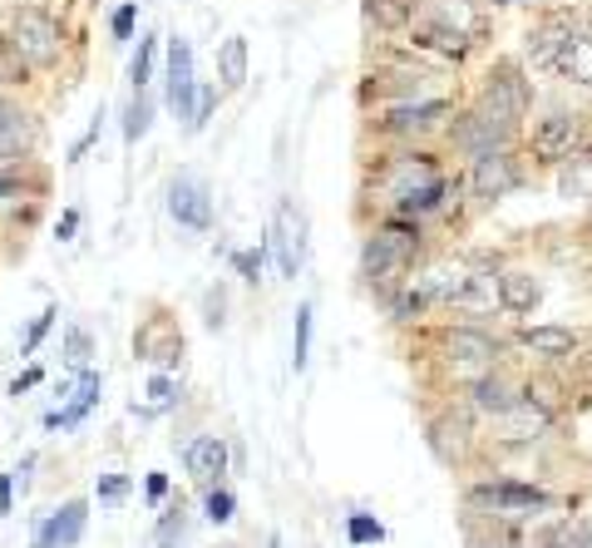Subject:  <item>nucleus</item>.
<instances>
[{
  "label": "nucleus",
  "mask_w": 592,
  "mask_h": 548,
  "mask_svg": "<svg viewBox=\"0 0 592 548\" xmlns=\"http://www.w3.org/2000/svg\"><path fill=\"white\" fill-rule=\"evenodd\" d=\"M420 223L415 217H400L390 213L380 227H370L366 243H360V277L370 282V287L380 292V297H390V292H400L405 282H410L415 262H420Z\"/></svg>",
  "instance_id": "obj_1"
},
{
  "label": "nucleus",
  "mask_w": 592,
  "mask_h": 548,
  "mask_svg": "<svg viewBox=\"0 0 592 548\" xmlns=\"http://www.w3.org/2000/svg\"><path fill=\"white\" fill-rule=\"evenodd\" d=\"M10 50L25 60V70H60L64 60V26L50 16L45 6H16L10 10V26H6Z\"/></svg>",
  "instance_id": "obj_2"
},
{
  "label": "nucleus",
  "mask_w": 592,
  "mask_h": 548,
  "mask_svg": "<svg viewBox=\"0 0 592 548\" xmlns=\"http://www.w3.org/2000/svg\"><path fill=\"white\" fill-rule=\"evenodd\" d=\"M449 119H455V100L435 94V100L386 104L370 119V129H376L380 139H395V144H415V139H430V134H440V129H449Z\"/></svg>",
  "instance_id": "obj_3"
},
{
  "label": "nucleus",
  "mask_w": 592,
  "mask_h": 548,
  "mask_svg": "<svg viewBox=\"0 0 592 548\" xmlns=\"http://www.w3.org/2000/svg\"><path fill=\"white\" fill-rule=\"evenodd\" d=\"M474 104L493 119H509V124H523L533 109V74L523 70L519 60H493V70L479 84Z\"/></svg>",
  "instance_id": "obj_4"
},
{
  "label": "nucleus",
  "mask_w": 592,
  "mask_h": 548,
  "mask_svg": "<svg viewBox=\"0 0 592 548\" xmlns=\"http://www.w3.org/2000/svg\"><path fill=\"white\" fill-rule=\"evenodd\" d=\"M435 179H445V173H440V163H435V153H425V149L386 153V159L376 163V189H380V199H386L390 213L410 199L415 189H425V183H435Z\"/></svg>",
  "instance_id": "obj_5"
},
{
  "label": "nucleus",
  "mask_w": 592,
  "mask_h": 548,
  "mask_svg": "<svg viewBox=\"0 0 592 548\" xmlns=\"http://www.w3.org/2000/svg\"><path fill=\"white\" fill-rule=\"evenodd\" d=\"M583 139H588L583 114H573V109H548L529 129V159L548 163V169H563V163L583 149Z\"/></svg>",
  "instance_id": "obj_6"
},
{
  "label": "nucleus",
  "mask_w": 592,
  "mask_h": 548,
  "mask_svg": "<svg viewBox=\"0 0 592 548\" xmlns=\"http://www.w3.org/2000/svg\"><path fill=\"white\" fill-rule=\"evenodd\" d=\"M440 94V74L430 70V64H390V70L370 74L366 84H360V100H380V104H410V100H435Z\"/></svg>",
  "instance_id": "obj_7"
},
{
  "label": "nucleus",
  "mask_w": 592,
  "mask_h": 548,
  "mask_svg": "<svg viewBox=\"0 0 592 548\" xmlns=\"http://www.w3.org/2000/svg\"><path fill=\"white\" fill-rule=\"evenodd\" d=\"M513 139H519V124L493 119L479 104H469L465 114L449 119V144L465 153V159H484V153H493V149H513Z\"/></svg>",
  "instance_id": "obj_8"
},
{
  "label": "nucleus",
  "mask_w": 592,
  "mask_h": 548,
  "mask_svg": "<svg viewBox=\"0 0 592 548\" xmlns=\"http://www.w3.org/2000/svg\"><path fill=\"white\" fill-rule=\"evenodd\" d=\"M543 489L533 485H513V479H499V485H479L469 489V509L474 514H489V519H503V524H519V519H539V514L548 509Z\"/></svg>",
  "instance_id": "obj_9"
},
{
  "label": "nucleus",
  "mask_w": 592,
  "mask_h": 548,
  "mask_svg": "<svg viewBox=\"0 0 592 548\" xmlns=\"http://www.w3.org/2000/svg\"><path fill=\"white\" fill-rule=\"evenodd\" d=\"M523 189V159L513 149H493L484 159H469V193L479 203H499Z\"/></svg>",
  "instance_id": "obj_10"
},
{
  "label": "nucleus",
  "mask_w": 592,
  "mask_h": 548,
  "mask_svg": "<svg viewBox=\"0 0 592 548\" xmlns=\"http://www.w3.org/2000/svg\"><path fill=\"white\" fill-rule=\"evenodd\" d=\"M573 30H578V20L568 16V10H548V16L533 20L529 35H523V60H529V70L558 74V60H563Z\"/></svg>",
  "instance_id": "obj_11"
},
{
  "label": "nucleus",
  "mask_w": 592,
  "mask_h": 548,
  "mask_svg": "<svg viewBox=\"0 0 592 548\" xmlns=\"http://www.w3.org/2000/svg\"><path fill=\"white\" fill-rule=\"evenodd\" d=\"M169 217L188 233H207L213 227V189H207L203 173L183 169L169 179Z\"/></svg>",
  "instance_id": "obj_12"
},
{
  "label": "nucleus",
  "mask_w": 592,
  "mask_h": 548,
  "mask_svg": "<svg viewBox=\"0 0 592 548\" xmlns=\"http://www.w3.org/2000/svg\"><path fill=\"white\" fill-rule=\"evenodd\" d=\"M272 247H277L282 277H296V272L306 267V213L292 199L277 203V217H272Z\"/></svg>",
  "instance_id": "obj_13"
},
{
  "label": "nucleus",
  "mask_w": 592,
  "mask_h": 548,
  "mask_svg": "<svg viewBox=\"0 0 592 548\" xmlns=\"http://www.w3.org/2000/svg\"><path fill=\"white\" fill-rule=\"evenodd\" d=\"M169 94H163V100H169V109L178 119H188L193 124V104H197V80H193V45L183 35H173L169 40Z\"/></svg>",
  "instance_id": "obj_14"
},
{
  "label": "nucleus",
  "mask_w": 592,
  "mask_h": 548,
  "mask_svg": "<svg viewBox=\"0 0 592 548\" xmlns=\"http://www.w3.org/2000/svg\"><path fill=\"white\" fill-rule=\"evenodd\" d=\"M40 144V124L30 109H20L10 94H0V163L30 159V149Z\"/></svg>",
  "instance_id": "obj_15"
},
{
  "label": "nucleus",
  "mask_w": 592,
  "mask_h": 548,
  "mask_svg": "<svg viewBox=\"0 0 592 548\" xmlns=\"http://www.w3.org/2000/svg\"><path fill=\"white\" fill-rule=\"evenodd\" d=\"M134 351L144 361H159V366H178V356H183V332H178V322L173 316H144L139 322V332H134Z\"/></svg>",
  "instance_id": "obj_16"
},
{
  "label": "nucleus",
  "mask_w": 592,
  "mask_h": 548,
  "mask_svg": "<svg viewBox=\"0 0 592 548\" xmlns=\"http://www.w3.org/2000/svg\"><path fill=\"white\" fill-rule=\"evenodd\" d=\"M84 519H90V504L70 499L54 514H45V524L35 529V548H74L84 539Z\"/></svg>",
  "instance_id": "obj_17"
},
{
  "label": "nucleus",
  "mask_w": 592,
  "mask_h": 548,
  "mask_svg": "<svg viewBox=\"0 0 592 548\" xmlns=\"http://www.w3.org/2000/svg\"><path fill=\"white\" fill-rule=\"evenodd\" d=\"M548 425H553V415H548L543 405H533L529 396H519L509 410H499V440H509V445L543 440Z\"/></svg>",
  "instance_id": "obj_18"
},
{
  "label": "nucleus",
  "mask_w": 592,
  "mask_h": 548,
  "mask_svg": "<svg viewBox=\"0 0 592 548\" xmlns=\"http://www.w3.org/2000/svg\"><path fill=\"white\" fill-rule=\"evenodd\" d=\"M449 361H474V366H493L499 361V336L479 332V326H449L440 336Z\"/></svg>",
  "instance_id": "obj_19"
},
{
  "label": "nucleus",
  "mask_w": 592,
  "mask_h": 548,
  "mask_svg": "<svg viewBox=\"0 0 592 548\" xmlns=\"http://www.w3.org/2000/svg\"><path fill=\"white\" fill-rule=\"evenodd\" d=\"M539 302H543V282L533 272H523V267L499 272V306L509 316H529Z\"/></svg>",
  "instance_id": "obj_20"
},
{
  "label": "nucleus",
  "mask_w": 592,
  "mask_h": 548,
  "mask_svg": "<svg viewBox=\"0 0 592 548\" xmlns=\"http://www.w3.org/2000/svg\"><path fill=\"white\" fill-rule=\"evenodd\" d=\"M183 465H188V475L197 485H213V479L227 475V445L217 440V435H197V440H188V449H183Z\"/></svg>",
  "instance_id": "obj_21"
},
{
  "label": "nucleus",
  "mask_w": 592,
  "mask_h": 548,
  "mask_svg": "<svg viewBox=\"0 0 592 548\" xmlns=\"http://www.w3.org/2000/svg\"><path fill=\"white\" fill-rule=\"evenodd\" d=\"M519 346L533 351V356H543V361H568L578 351V332L573 326H523Z\"/></svg>",
  "instance_id": "obj_22"
},
{
  "label": "nucleus",
  "mask_w": 592,
  "mask_h": 548,
  "mask_svg": "<svg viewBox=\"0 0 592 548\" xmlns=\"http://www.w3.org/2000/svg\"><path fill=\"white\" fill-rule=\"evenodd\" d=\"M247 64H252V54H247V40L243 35H227L223 45H217V80H223L227 94L247 84Z\"/></svg>",
  "instance_id": "obj_23"
},
{
  "label": "nucleus",
  "mask_w": 592,
  "mask_h": 548,
  "mask_svg": "<svg viewBox=\"0 0 592 548\" xmlns=\"http://www.w3.org/2000/svg\"><path fill=\"white\" fill-rule=\"evenodd\" d=\"M558 74H563V80H573V84H583V90H592V35H588V30H573L563 60H558Z\"/></svg>",
  "instance_id": "obj_24"
},
{
  "label": "nucleus",
  "mask_w": 592,
  "mask_h": 548,
  "mask_svg": "<svg viewBox=\"0 0 592 548\" xmlns=\"http://www.w3.org/2000/svg\"><path fill=\"white\" fill-rule=\"evenodd\" d=\"M415 6L420 0H366V20L386 35H405V26L415 20Z\"/></svg>",
  "instance_id": "obj_25"
},
{
  "label": "nucleus",
  "mask_w": 592,
  "mask_h": 548,
  "mask_svg": "<svg viewBox=\"0 0 592 548\" xmlns=\"http://www.w3.org/2000/svg\"><path fill=\"white\" fill-rule=\"evenodd\" d=\"M94 400H99V376H94V371H84L80 390H74V400H70V410H54L45 425H50V430H70V425H80L84 415L94 410Z\"/></svg>",
  "instance_id": "obj_26"
},
{
  "label": "nucleus",
  "mask_w": 592,
  "mask_h": 548,
  "mask_svg": "<svg viewBox=\"0 0 592 548\" xmlns=\"http://www.w3.org/2000/svg\"><path fill=\"white\" fill-rule=\"evenodd\" d=\"M469 400H474L479 410H493V415H499V410H509V405L519 400V390H513L503 376H479L474 386H469Z\"/></svg>",
  "instance_id": "obj_27"
},
{
  "label": "nucleus",
  "mask_w": 592,
  "mask_h": 548,
  "mask_svg": "<svg viewBox=\"0 0 592 548\" xmlns=\"http://www.w3.org/2000/svg\"><path fill=\"white\" fill-rule=\"evenodd\" d=\"M149 124H153V100H149V90H134V104L124 114V144H139L149 134Z\"/></svg>",
  "instance_id": "obj_28"
},
{
  "label": "nucleus",
  "mask_w": 592,
  "mask_h": 548,
  "mask_svg": "<svg viewBox=\"0 0 592 548\" xmlns=\"http://www.w3.org/2000/svg\"><path fill=\"white\" fill-rule=\"evenodd\" d=\"M153 54H159V35H144L134 50V60H129V80H134V90H149L153 84Z\"/></svg>",
  "instance_id": "obj_29"
},
{
  "label": "nucleus",
  "mask_w": 592,
  "mask_h": 548,
  "mask_svg": "<svg viewBox=\"0 0 592 548\" xmlns=\"http://www.w3.org/2000/svg\"><path fill=\"white\" fill-rule=\"evenodd\" d=\"M306 361H312V302L296 306V342H292V366L306 371Z\"/></svg>",
  "instance_id": "obj_30"
},
{
  "label": "nucleus",
  "mask_w": 592,
  "mask_h": 548,
  "mask_svg": "<svg viewBox=\"0 0 592 548\" xmlns=\"http://www.w3.org/2000/svg\"><path fill=\"white\" fill-rule=\"evenodd\" d=\"M346 534H350V544H380V539H386L380 519H370V514H350V519H346Z\"/></svg>",
  "instance_id": "obj_31"
},
{
  "label": "nucleus",
  "mask_w": 592,
  "mask_h": 548,
  "mask_svg": "<svg viewBox=\"0 0 592 548\" xmlns=\"http://www.w3.org/2000/svg\"><path fill=\"white\" fill-rule=\"evenodd\" d=\"M134 26H139V6L134 0H124V6L109 16V30H114V40L124 45V40H134Z\"/></svg>",
  "instance_id": "obj_32"
},
{
  "label": "nucleus",
  "mask_w": 592,
  "mask_h": 548,
  "mask_svg": "<svg viewBox=\"0 0 592 548\" xmlns=\"http://www.w3.org/2000/svg\"><path fill=\"white\" fill-rule=\"evenodd\" d=\"M203 509H207V519H213V524H227V519H233V509H237V499L227 495V489H207Z\"/></svg>",
  "instance_id": "obj_33"
},
{
  "label": "nucleus",
  "mask_w": 592,
  "mask_h": 548,
  "mask_svg": "<svg viewBox=\"0 0 592 548\" xmlns=\"http://www.w3.org/2000/svg\"><path fill=\"white\" fill-rule=\"evenodd\" d=\"M469 548H519V539L513 534H503V529H479V524H469Z\"/></svg>",
  "instance_id": "obj_34"
},
{
  "label": "nucleus",
  "mask_w": 592,
  "mask_h": 548,
  "mask_svg": "<svg viewBox=\"0 0 592 548\" xmlns=\"http://www.w3.org/2000/svg\"><path fill=\"white\" fill-rule=\"evenodd\" d=\"M213 109H217V90H213V84H197V104H193V124H188L193 134L207 124V119H213Z\"/></svg>",
  "instance_id": "obj_35"
},
{
  "label": "nucleus",
  "mask_w": 592,
  "mask_h": 548,
  "mask_svg": "<svg viewBox=\"0 0 592 548\" xmlns=\"http://www.w3.org/2000/svg\"><path fill=\"white\" fill-rule=\"evenodd\" d=\"M90 351H94L90 332H80V326H74L70 342H64V361H70V366H84V361H90Z\"/></svg>",
  "instance_id": "obj_36"
},
{
  "label": "nucleus",
  "mask_w": 592,
  "mask_h": 548,
  "mask_svg": "<svg viewBox=\"0 0 592 548\" xmlns=\"http://www.w3.org/2000/svg\"><path fill=\"white\" fill-rule=\"evenodd\" d=\"M173 390H178V386H173L169 376H153V380H149V396H153V405H149L144 415H153V410H169V405H173Z\"/></svg>",
  "instance_id": "obj_37"
},
{
  "label": "nucleus",
  "mask_w": 592,
  "mask_h": 548,
  "mask_svg": "<svg viewBox=\"0 0 592 548\" xmlns=\"http://www.w3.org/2000/svg\"><path fill=\"white\" fill-rule=\"evenodd\" d=\"M54 316H60V312H54V306H50V312H40V316H35V326H30L25 346H20V351H25V356H35V346L45 342V332H50V326H54Z\"/></svg>",
  "instance_id": "obj_38"
},
{
  "label": "nucleus",
  "mask_w": 592,
  "mask_h": 548,
  "mask_svg": "<svg viewBox=\"0 0 592 548\" xmlns=\"http://www.w3.org/2000/svg\"><path fill=\"white\" fill-rule=\"evenodd\" d=\"M124 495H129V479L124 475H104V479H99V499H104V504H114Z\"/></svg>",
  "instance_id": "obj_39"
},
{
  "label": "nucleus",
  "mask_w": 592,
  "mask_h": 548,
  "mask_svg": "<svg viewBox=\"0 0 592 548\" xmlns=\"http://www.w3.org/2000/svg\"><path fill=\"white\" fill-rule=\"evenodd\" d=\"M233 267L243 272L247 282H257V277H262V252H237V257H233Z\"/></svg>",
  "instance_id": "obj_40"
},
{
  "label": "nucleus",
  "mask_w": 592,
  "mask_h": 548,
  "mask_svg": "<svg viewBox=\"0 0 592 548\" xmlns=\"http://www.w3.org/2000/svg\"><path fill=\"white\" fill-rule=\"evenodd\" d=\"M99 124H104V119H99V114H94V124H90V129H84V139H80V144H74V149H70V163H80V159H84V153H90V149L99 144Z\"/></svg>",
  "instance_id": "obj_41"
},
{
  "label": "nucleus",
  "mask_w": 592,
  "mask_h": 548,
  "mask_svg": "<svg viewBox=\"0 0 592 548\" xmlns=\"http://www.w3.org/2000/svg\"><path fill=\"white\" fill-rule=\"evenodd\" d=\"M54 233H60V243H64V237H74V233H80V213L70 207V213L60 217V227H54Z\"/></svg>",
  "instance_id": "obj_42"
},
{
  "label": "nucleus",
  "mask_w": 592,
  "mask_h": 548,
  "mask_svg": "<svg viewBox=\"0 0 592 548\" xmlns=\"http://www.w3.org/2000/svg\"><path fill=\"white\" fill-rule=\"evenodd\" d=\"M207 326H223V292L207 297Z\"/></svg>",
  "instance_id": "obj_43"
},
{
  "label": "nucleus",
  "mask_w": 592,
  "mask_h": 548,
  "mask_svg": "<svg viewBox=\"0 0 592 548\" xmlns=\"http://www.w3.org/2000/svg\"><path fill=\"white\" fill-rule=\"evenodd\" d=\"M573 548H592V524H578L573 529Z\"/></svg>",
  "instance_id": "obj_44"
},
{
  "label": "nucleus",
  "mask_w": 592,
  "mask_h": 548,
  "mask_svg": "<svg viewBox=\"0 0 592 548\" xmlns=\"http://www.w3.org/2000/svg\"><path fill=\"white\" fill-rule=\"evenodd\" d=\"M35 380H40V371H25V376H20L16 386H10V396H20V390H30V386H35Z\"/></svg>",
  "instance_id": "obj_45"
},
{
  "label": "nucleus",
  "mask_w": 592,
  "mask_h": 548,
  "mask_svg": "<svg viewBox=\"0 0 592 548\" xmlns=\"http://www.w3.org/2000/svg\"><path fill=\"white\" fill-rule=\"evenodd\" d=\"M163 489H169V479L153 475V479H149V499H163Z\"/></svg>",
  "instance_id": "obj_46"
},
{
  "label": "nucleus",
  "mask_w": 592,
  "mask_h": 548,
  "mask_svg": "<svg viewBox=\"0 0 592 548\" xmlns=\"http://www.w3.org/2000/svg\"><path fill=\"white\" fill-rule=\"evenodd\" d=\"M0 514H10V475H0Z\"/></svg>",
  "instance_id": "obj_47"
},
{
  "label": "nucleus",
  "mask_w": 592,
  "mask_h": 548,
  "mask_svg": "<svg viewBox=\"0 0 592 548\" xmlns=\"http://www.w3.org/2000/svg\"><path fill=\"white\" fill-rule=\"evenodd\" d=\"M484 6H533V0H484Z\"/></svg>",
  "instance_id": "obj_48"
}]
</instances>
